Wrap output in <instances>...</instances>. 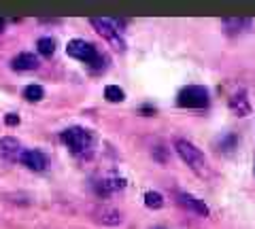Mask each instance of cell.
Wrapping results in <instances>:
<instances>
[{
  "instance_id": "obj_1",
  "label": "cell",
  "mask_w": 255,
  "mask_h": 229,
  "mask_svg": "<svg viewBox=\"0 0 255 229\" xmlns=\"http://www.w3.org/2000/svg\"><path fill=\"white\" fill-rule=\"evenodd\" d=\"M66 53L70 58H75L79 62H83V64L90 66L94 73H100V70L107 68V55H102L92 43L83 41V38H73V41H68L66 45Z\"/></svg>"
},
{
  "instance_id": "obj_2",
  "label": "cell",
  "mask_w": 255,
  "mask_h": 229,
  "mask_svg": "<svg viewBox=\"0 0 255 229\" xmlns=\"http://www.w3.org/2000/svg\"><path fill=\"white\" fill-rule=\"evenodd\" d=\"M174 151H177V155L189 165L191 170L196 172L198 176H202V178H204V176H206V178L211 176L209 161H206L204 153L194 145V142H189V140H185V138L174 140Z\"/></svg>"
},
{
  "instance_id": "obj_3",
  "label": "cell",
  "mask_w": 255,
  "mask_h": 229,
  "mask_svg": "<svg viewBox=\"0 0 255 229\" xmlns=\"http://www.w3.org/2000/svg\"><path fill=\"white\" fill-rule=\"evenodd\" d=\"M60 138L75 157H87L94 149V134L85 128H79V125L64 130Z\"/></svg>"
},
{
  "instance_id": "obj_4",
  "label": "cell",
  "mask_w": 255,
  "mask_h": 229,
  "mask_svg": "<svg viewBox=\"0 0 255 229\" xmlns=\"http://www.w3.org/2000/svg\"><path fill=\"white\" fill-rule=\"evenodd\" d=\"M209 89L202 87V85H187V87H183L177 96V106L179 108H206L209 106Z\"/></svg>"
},
{
  "instance_id": "obj_5",
  "label": "cell",
  "mask_w": 255,
  "mask_h": 229,
  "mask_svg": "<svg viewBox=\"0 0 255 229\" xmlns=\"http://www.w3.org/2000/svg\"><path fill=\"white\" fill-rule=\"evenodd\" d=\"M92 26L96 28V32H98L102 38H107V41L115 47L117 51H124L126 49V41L122 36V28H119V23L113 21V19H107V17H94L92 19Z\"/></svg>"
},
{
  "instance_id": "obj_6",
  "label": "cell",
  "mask_w": 255,
  "mask_h": 229,
  "mask_svg": "<svg viewBox=\"0 0 255 229\" xmlns=\"http://www.w3.org/2000/svg\"><path fill=\"white\" fill-rule=\"evenodd\" d=\"M177 202H179V206H183L189 212H194V215H198V217H209V206H206L202 200H198L196 195L179 191L177 193Z\"/></svg>"
},
{
  "instance_id": "obj_7",
  "label": "cell",
  "mask_w": 255,
  "mask_h": 229,
  "mask_svg": "<svg viewBox=\"0 0 255 229\" xmlns=\"http://www.w3.org/2000/svg\"><path fill=\"white\" fill-rule=\"evenodd\" d=\"M19 161L26 165L28 170H32V172H43V170L47 168V157H45L41 151H36V149H28V151H21Z\"/></svg>"
},
{
  "instance_id": "obj_8",
  "label": "cell",
  "mask_w": 255,
  "mask_h": 229,
  "mask_svg": "<svg viewBox=\"0 0 255 229\" xmlns=\"http://www.w3.org/2000/svg\"><path fill=\"white\" fill-rule=\"evenodd\" d=\"M94 187V191L98 197H109L111 193H115L119 191V189H124L126 187V180L124 178H100V180H94L92 183Z\"/></svg>"
},
{
  "instance_id": "obj_9",
  "label": "cell",
  "mask_w": 255,
  "mask_h": 229,
  "mask_svg": "<svg viewBox=\"0 0 255 229\" xmlns=\"http://www.w3.org/2000/svg\"><path fill=\"white\" fill-rule=\"evenodd\" d=\"M251 23L253 21L249 17H226V19H221V28L228 36H238L247 32L251 28Z\"/></svg>"
},
{
  "instance_id": "obj_10",
  "label": "cell",
  "mask_w": 255,
  "mask_h": 229,
  "mask_svg": "<svg viewBox=\"0 0 255 229\" xmlns=\"http://www.w3.org/2000/svg\"><path fill=\"white\" fill-rule=\"evenodd\" d=\"M19 155H21V145L17 138H13V136L0 138V157L2 159L15 161V159H19Z\"/></svg>"
},
{
  "instance_id": "obj_11",
  "label": "cell",
  "mask_w": 255,
  "mask_h": 229,
  "mask_svg": "<svg viewBox=\"0 0 255 229\" xmlns=\"http://www.w3.org/2000/svg\"><path fill=\"white\" fill-rule=\"evenodd\" d=\"M38 66H41V62H38V58L34 53H19L15 55L13 62H11V68L13 70H19V73H30V70H36Z\"/></svg>"
},
{
  "instance_id": "obj_12",
  "label": "cell",
  "mask_w": 255,
  "mask_h": 229,
  "mask_svg": "<svg viewBox=\"0 0 255 229\" xmlns=\"http://www.w3.org/2000/svg\"><path fill=\"white\" fill-rule=\"evenodd\" d=\"M230 110L238 117H247L251 113V106H249V100H247L245 89H241L238 93H234V96L230 98Z\"/></svg>"
},
{
  "instance_id": "obj_13",
  "label": "cell",
  "mask_w": 255,
  "mask_h": 229,
  "mask_svg": "<svg viewBox=\"0 0 255 229\" xmlns=\"http://www.w3.org/2000/svg\"><path fill=\"white\" fill-rule=\"evenodd\" d=\"M36 51L43 55V58H51V55L55 53V41L51 36H43L36 41Z\"/></svg>"
},
{
  "instance_id": "obj_14",
  "label": "cell",
  "mask_w": 255,
  "mask_h": 229,
  "mask_svg": "<svg viewBox=\"0 0 255 229\" xmlns=\"http://www.w3.org/2000/svg\"><path fill=\"white\" fill-rule=\"evenodd\" d=\"M105 98H107V102H111V104H119V102L126 100V93H124L122 87H117V85H107Z\"/></svg>"
},
{
  "instance_id": "obj_15",
  "label": "cell",
  "mask_w": 255,
  "mask_h": 229,
  "mask_svg": "<svg viewBox=\"0 0 255 229\" xmlns=\"http://www.w3.org/2000/svg\"><path fill=\"white\" fill-rule=\"evenodd\" d=\"M145 206L149 210H159L164 206V195L157 191H147L145 193Z\"/></svg>"
},
{
  "instance_id": "obj_16",
  "label": "cell",
  "mask_w": 255,
  "mask_h": 229,
  "mask_svg": "<svg viewBox=\"0 0 255 229\" xmlns=\"http://www.w3.org/2000/svg\"><path fill=\"white\" fill-rule=\"evenodd\" d=\"M23 98H26L28 102H41L45 98V89L41 87V85H28L26 89H23Z\"/></svg>"
},
{
  "instance_id": "obj_17",
  "label": "cell",
  "mask_w": 255,
  "mask_h": 229,
  "mask_svg": "<svg viewBox=\"0 0 255 229\" xmlns=\"http://www.w3.org/2000/svg\"><path fill=\"white\" fill-rule=\"evenodd\" d=\"M100 219H102V223H107V225H117V223H122V215H119L117 210H111V208H102L100 212Z\"/></svg>"
},
{
  "instance_id": "obj_18",
  "label": "cell",
  "mask_w": 255,
  "mask_h": 229,
  "mask_svg": "<svg viewBox=\"0 0 255 229\" xmlns=\"http://www.w3.org/2000/svg\"><path fill=\"white\" fill-rule=\"evenodd\" d=\"M236 142H238V138L234 136V134H228V136H223L219 140V149L223 153H230L232 149H236Z\"/></svg>"
},
{
  "instance_id": "obj_19",
  "label": "cell",
  "mask_w": 255,
  "mask_h": 229,
  "mask_svg": "<svg viewBox=\"0 0 255 229\" xmlns=\"http://www.w3.org/2000/svg\"><path fill=\"white\" fill-rule=\"evenodd\" d=\"M4 123L13 128V125H17V123H19V117H17V115H13V113H9V115L4 117Z\"/></svg>"
},
{
  "instance_id": "obj_20",
  "label": "cell",
  "mask_w": 255,
  "mask_h": 229,
  "mask_svg": "<svg viewBox=\"0 0 255 229\" xmlns=\"http://www.w3.org/2000/svg\"><path fill=\"white\" fill-rule=\"evenodd\" d=\"M2 30H4V21L0 19V32H2Z\"/></svg>"
},
{
  "instance_id": "obj_21",
  "label": "cell",
  "mask_w": 255,
  "mask_h": 229,
  "mask_svg": "<svg viewBox=\"0 0 255 229\" xmlns=\"http://www.w3.org/2000/svg\"><path fill=\"white\" fill-rule=\"evenodd\" d=\"M153 229H164V227H153Z\"/></svg>"
}]
</instances>
